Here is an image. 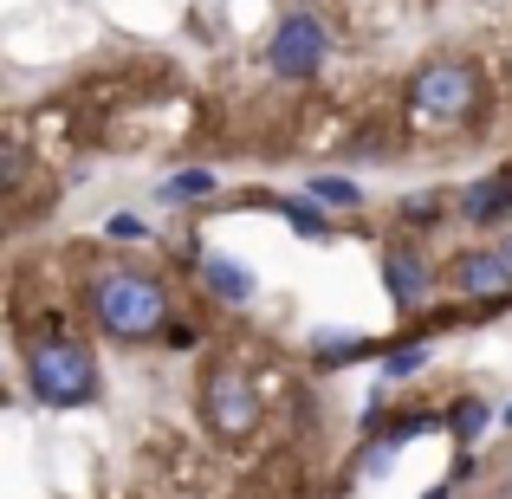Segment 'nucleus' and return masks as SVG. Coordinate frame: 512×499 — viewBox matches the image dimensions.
<instances>
[{
	"label": "nucleus",
	"instance_id": "9d476101",
	"mask_svg": "<svg viewBox=\"0 0 512 499\" xmlns=\"http://www.w3.org/2000/svg\"><path fill=\"white\" fill-rule=\"evenodd\" d=\"M487 422H493V409H487L480 396H461V402L448 409V435H454V441H480V435H487Z\"/></svg>",
	"mask_w": 512,
	"mask_h": 499
},
{
	"label": "nucleus",
	"instance_id": "0eeeda50",
	"mask_svg": "<svg viewBox=\"0 0 512 499\" xmlns=\"http://www.w3.org/2000/svg\"><path fill=\"white\" fill-rule=\"evenodd\" d=\"M383 286H389V305L396 312H415L428 299V260L415 247H389L383 253Z\"/></svg>",
	"mask_w": 512,
	"mask_h": 499
},
{
	"label": "nucleus",
	"instance_id": "f3484780",
	"mask_svg": "<svg viewBox=\"0 0 512 499\" xmlns=\"http://www.w3.org/2000/svg\"><path fill=\"white\" fill-rule=\"evenodd\" d=\"M104 234H111V240H143V221H137V214H111Z\"/></svg>",
	"mask_w": 512,
	"mask_h": 499
},
{
	"label": "nucleus",
	"instance_id": "1a4fd4ad",
	"mask_svg": "<svg viewBox=\"0 0 512 499\" xmlns=\"http://www.w3.org/2000/svg\"><path fill=\"white\" fill-rule=\"evenodd\" d=\"M512 208V175H487V182H474L461 195V214L474 227H487V221H500V214Z\"/></svg>",
	"mask_w": 512,
	"mask_h": 499
},
{
	"label": "nucleus",
	"instance_id": "7ed1b4c3",
	"mask_svg": "<svg viewBox=\"0 0 512 499\" xmlns=\"http://www.w3.org/2000/svg\"><path fill=\"white\" fill-rule=\"evenodd\" d=\"M474 104H480V72L461 65V59H435L409 78V111L428 117V124H454V117H467Z\"/></svg>",
	"mask_w": 512,
	"mask_h": 499
},
{
	"label": "nucleus",
	"instance_id": "aec40b11",
	"mask_svg": "<svg viewBox=\"0 0 512 499\" xmlns=\"http://www.w3.org/2000/svg\"><path fill=\"white\" fill-rule=\"evenodd\" d=\"M506 428H512V409H506Z\"/></svg>",
	"mask_w": 512,
	"mask_h": 499
},
{
	"label": "nucleus",
	"instance_id": "423d86ee",
	"mask_svg": "<svg viewBox=\"0 0 512 499\" xmlns=\"http://www.w3.org/2000/svg\"><path fill=\"white\" fill-rule=\"evenodd\" d=\"M448 279H454L461 299H506L512 292V260L493 253V247H474V253H461V260L448 266Z\"/></svg>",
	"mask_w": 512,
	"mask_h": 499
},
{
	"label": "nucleus",
	"instance_id": "6ab92c4d",
	"mask_svg": "<svg viewBox=\"0 0 512 499\" xmlns=\"http://www.w3.org/2000/svg\"><path fill=\"white\" fill-rule=\"evenodd\" d=\"M500 253H506V260H512V240H506V247H500Z\"/></svg>",
	"mask_w": 512,
	"mask_h": 499
},
{
	"label": "nucleus",
	"instance_id": "20e7f679",
	"mask_svg": "<svg viewBox=\"0 0 512 499\" xmlns=\"http://www.w3.org/2000/svg\"><path fill=\"white\" fill-rule=\"evenodd\" d=\"M201 415H208V428L221 441H240V435L260 428V389H253L234 363H221V370L201 376Z\"/></svg>",
	"mask_w": 512,
	"mask_h": 499
},
{
	"label": "nucleus",
	"instance_id": "ddd939ff",
	"mask_svg": "<svg viewBox=\"0 0 512 499\" xmlns=\"http://www.w3.org/2000/svg\"><path fill=\"white\" fill-rule=\"evenodd\" d=\"M279 214H286L305 240H325L331 234V221H325V208H318V201H279Z\"/></svg>",
	"mask_w": 512,
	"mask_h": 499
},
{
	"label": "nucleus",
	"instance_id": "f03ea898",
	"mask_svg": "<svg viewBox=\"0 0 512 499\" xmlns=\"http://www.w3.org/2000/svg\"><path fill=\"white\" fill-rule=\"evenodd\" d=\"M26 389L46 409H85L98 396V363L78 337H39L26 344Z\"/></svg>",
	"mask_w": 512,
	"mask_h": 499
},
{
	"label": "nucleus",
	"instance_id": "f8f14e48",
	"mask_svg": "<svg viewBox=\"0 0 512 499\" xmlns=\"http://www.w3.org/2000/svg\"><path fill=\"white\" fill-rule=\"evenodd\" d=\"M214 195V169H182L163 182V201H208Z\"/></svg>",
	"mask_w": 512,
	"mask_h": 499
},
{
	"label": "nucleus",
	"instance_id": "2eb2a0df",
	"mask_svg": "<svg viewBox=\"0 0 512 499\" xmlns=\"http://www.w3.org/2000/svg\"><path fill=\"white\" fill-rule=\"evenodd\" d=\"M422 363H428V344H396L383 357V376H389V383H402V376H415Z\"/></svg>",
	"mask_w": 512,
	"mask_h": 499
},
{
	"label": "nucleus",
	"instance_id": "dca6fc26",
	"mask_svg": "<svg viewBox=\"0 0 512 499\" xmlns=\"http://www.w3.org/2000/svg\"><path fill=\"white\" fill-rule=\"evenodd\" d=\"M402 221L435 227V221H441V201H435V195H409V201H402Z\"/></svg>",
	"mask_w": 512,
	"mask_h": 499
},
{
	"label": "nucleus",
	"instance_id": "4468645a",
	"mask_svg": "<svg viewBox=\"0 0 512 499\" xmlns=\"http://www.w3.org/2000/svg\"><path fill=\"white\" fill-rule=\"evenodd\" d=\"M370 350V337H350V331H318V363H350Z\"/></svg>",
	"mask_w": 512,
	"mask_h": 499
},
{
	"label": "nucleus",
	"instance_id": "f257e3e1",
	"mask_svg": "<svg viewBox=\"0 0 512 499\" xmlns=\"http://www.w3.org/2000/svg\"><path fill=\"white\" fill-rule=\"evenodd\" d=\"M91 318L117 344H150L156 331H169V292L156 273H104L91 279Z\"/></svg>",
	"mask_w": 512,
	"mask_h": 499
},
{
	"label": "nucleus",
	"instance_id": "9b49d317",
	"mask_svg": "<svg viewBox=\"0 0 512 499\" xmlns=\"http://www.w3.org/2000/svg\"><path fill=\"white\" fill-rule=\"evenodd\" d=\"M305 188L318 208H363V182H350V175H312Z\"/></svg>",
	"mask_w": 512,
	"mask_h": 499
},
{
	"label": "nucleus",
	"instance_id": "6e6552de",
	"mask_svg": "<svg viewBox=\"0 0 512 499\" xmlns=\"http://www.w3.org/2000/svg\"><path fill=\"white\" fill-rule=\"evenodd\" d=\"M201 286H208L214 299H227V305L253 299V273L240 260H227V253H201Z\"/></svg>",
	"mask_w": 512,
	"mask_h": 499
},
{
	"label": "nucleus",
	"instance_id": "39448f33",
	"mask_svg": "<svg viewBox=\"0 0 512 499\" xmlns=\"http://www.w3.org/2000/svg\"><path fill=\"white\" fill-rule=\"evenodd\" d=\"M266 65H273L286 85H305V78L325 65V26H318L312 13H292L273 33V46H266Z\"/></svg>",
	"mask_w": 512,
	"mask_h": 499
},
{
	"label": "nucleus",
	"instance_id": "a211bd4d",
	"mask_svg": "<svg viewBox=\"0 0 512 499\" xmlns=\"http://www.w3.org/2000/svg\"><path fill=\"white\" fill-rule=\"evenodd\" d=\"M428 499H454V487H448V480H441V487H428Z\"/></svg>",
	"mask_w": 512,
	"mask_h": 499
}]
</instances>
